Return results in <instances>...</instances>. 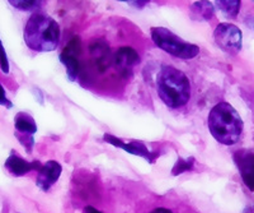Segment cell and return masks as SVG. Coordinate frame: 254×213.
Masks as SVG:
<instances>
[{
  "label": "cell",
  "instance_id": "6da1fadb",
  "mask_svg": "<svg viewBox=\"0 0 254 213\" xmlns=\"http://www.w3.org/2000/svg\"><path fill=\"white\" fill-rule=\"evenodd\" d=\"M60 26L50 15L33 13L28 18L23 31L27 46L36 53H50L60 44Z\"/></svg>",
  "mask_w": 254,
  "mask_h": 213
},
{
  "label": "cell",
  "instance_id": "7a4b0ae2",
  "mask_svg": "<svg viewBox=\"0 0 254 213\" xmlns=\"http://www.w3.org/2000/svg\"><path fill=\"white\" fill-rule=\"evenodd\" d=\"M211 135L224 146L238 143L244 129L242 116L230 104L220 103L212 107L207 117Z\"/></svg>",
  "mask_w": 254,
  "mask_h": 213
},
{
  "label": "cell",
  "instance_id": "3957f363",
  "mask_svg": "<svg viewBox=\"0 0 254 213\" xmlns=\"http://www.w3.org/2000/svg\"><path fill=\"white\" fill-rule=\"evenodd\" d=\"M156 91L168 107H182L190 99V79L182 70L172 65H165L156 77Z\"/></svg>",
  "mask_w": 254,
  "mask_h": 213
},
{
  "label": "cell",
  "instance_id": "277c9868",
  "mask_svg": "<svg viewBox=\"0 0 254 213\" xmlns=\"http://www.w3.org/2000/svg\"><path fill=\"white\" fill-rule=\"evenodd\" d=\"M151 38L154 44L164 53L183 60L193 59L199 54V47L197 45L185 41L164 27H153Z\"/></svg>",
  "mask_w": 254,
  "mask_h": 213
},
{
  "label": "cell",
  "instance_id": "5b68a950",
  "mask_svg": "<svg viewBox=\"0 0 254 213\" xmlns=\"http://www.w3.org/2000/svg\"><path fill=\"white\" fill-rule=\"evenodd\" d=\"M215 44L224 53L235 55L242 50L243 33L235 24L220 23L214 31Z\"/></svg>",
  "mask_w": 254,
  "mask_h": 213
},
{
  "label": "cell",
  "instance_id": "8992f818",
  "mask_svg": "<svg viewBox=\"0 0 254 213\" xmlns=\"http://www.w3.org/2000/svg\"><path fill=\"white\" fill-rule=\"evenodd\" d=\"M242 180L249 192H254V152L251 149H238L233 155Z\"/></svg>",
  "mask_w": 254,
  "mask_h": 213
},
{
  "label": "cell",
  "instance_id": "52a82bcc",
  "mask_svg": "<svg viewBox=\"0 0 254 213\" xmlns=\"http://www.w3.org/2000/svg\"><path fill=\"white\" fill-rule=\"evenodd\" d=\"M103 140L107 142V143L112 144V146L117 147V148H121L124 151H126L127 153H131V155L139 156V157L145 158L146 161H149L150 164H154L156 158L159 157L158 152L149 151L147 147L145 146L142 142H139V140H132V142H128L126 143L125 140L120 139V138L115 137L112 134H104Z\"/></svg>",
  "mask_w": 254,
  "mask_h": 213
},
{
  "label": "cell",
  "instance_id": "ba28073f",
  "mask_svg": "<svg viewBox=\"0 0 254 213\" xmlns=\"http://www.w3.org/2000/svg\"><path fill=\"white\" fill-rule=\"evenodd\" d=\"M79 55H80V41L78 37L71 40L60 54V62L66 69V76L70 81H76L79 76V70H80Z\"/></svg>",
  "mask_w": 254,
  "mask_h": 213
},
{
  "label": "cell",
  "instance_id": "9c48e42d",
  "mask_svg": "<svg viewBox=\"0 0 254 213\" xmlns=\"http://www.w3.org/2000/svg\"><path fill=\"white\" fill-rule=\"evenodd\" d=\"M113 63L121 76H124L125 78H130L132 76L133 68L140 64V56L131 47H121L116 51Z\"/></svg>",
  "mask_w": 254,
  "mask_h": 213
},
{
  "label": "cell",
  "instance_id": "30bf717a",
  "mask_svg": "<svg viewBox=\"0 0 254 213\" xmlns=\"http://www.w3.org/2000/svg\"><path fill=\"white\" fill-rule=\"evenodd\" d=\"M61 172H63V167L58 161H47L46 164L42 165V167L38 170L36 184L42 192H49L52 185L56 184V181L60 179Z\"/></svg>",
  "mask_w": 254,
  "mask_h": 213
},
{
  "label": "cell",
  "instance_id": "8fae6325",
  "mask_svg": "<svg viewBox=\"0 0 254 213\" xmlns=\"http://www.w3.org/2000/svg\"><path fill=\"white\" fill-rule=\"evenodd\" d=\"M4 166L8 170L13 176H23L28 172L33 171V170H40L42 167L40 161H27L24 158L20 157L19 155H17L14 151L10 152V155L8 156V158L4 162Z\"/></svg>",
  "mask_w": 254,
  "mask_h": 213
},
{
  "label": "cell",
  "instance_id": "7c38bea8",
  "mask_svg": "<svg viewBox=\"0 0 254 213\" xmlns=\"http://www.w3.org/2000/svg\"><path fill=\"white\" fill-rule=\"evenodd\" d=\"M14 128L17 134L22 135H33L37 133V124H36V120L33 119L32 115H29L28 112H24V111H20L14 116Z\"/></svg>",
  "mask_w": 254,
  "mask_h": 213
},
{
  "label": "cell",
  "instance_id": "4fadbf2b",
  "mask_svg": "<svg viewBox=\"0 0 254 213\" xmlns=\"http://www.w3.org/2000/svg\"><path fill=\"white\" fill-rule=\"evenodd\" d=\"M90 55L94 60L95 67L99 68L101 70H106L107 68H110L111 62L113 60V59H111L110 50L104 42H95L90 49Z\"/></svg>",
  "mask_w": 254,
  "mask_h": 213
},
{
  "label": "cell",
  "instance_id": "5bb4252c",
  "mask_svg": "<svg viewBox=\"0 0 254 213\" xmlns=\"http://www.w3.org/2000/svg\"><path fill=\"white\" fill-rule=\"evenodd\" d=\"M190 14L198 21H210L215 14V8L210 1H196L190 6Z\"/></svg>",
  "mask_w": 254,
  "mask_h": 213
},
{
  "label": "cell",
  "instance_id": "9a60e30c",
  "mask_svg": "<svg viewBox=\"0 0 254 213\" xmlns=\"http://www.w3.org/2000/svg\"><path fill=\"white\" fill-rule=\"evenodd\" d=\"M216 5L219 6V9L224 13L225 17L235 19L239 14L242 3L239 0H220V1H216Z\"/></svg>",
  "mask_w": 254,
  "mask_h": 213
},
{
  "label": "cell",
  "instance_id": "2e32d148",
  "mask_svg": "<svg viewBox=\"0 0 254 213\" xmlns=\"http://www.w3.org/2000/svg\"><path fill=\"white\" fill-rule=\"evenodd\" d=\"M10 5H13L14 8L19 9V10H23V12H33V13H38L42 5H44V1H38V0H10L9 1Z\"/></svg>",
  "mask_w": 254,
  "mask_h": 213
},
{
  "label": "cell",
  "instance_id": "e0dca14e",
  "mask_svg": "<svg viewBox=\"0 0 254 213\" xmlns=\"http://www.w3.org/2000/svg\"><path fill=\"white\" fill-rule=\"evenodd\" d=\"M194 165V157H188V158H178L176 162V165L172 169V175L177 176L181 175L183 172L190 171V170L193 169Z\"/></svg>",
  "mask_w": 254,
  "mask_h": 213
},
{
  "label": "cell",
  "instance_id": "ac0fdd59",
  "mask_svg": "<svg viewBox=\"0 0 254 213\" xmlns=\"http://www.w3.org/2000/svg\"><path fill=\"white\" fill-rule=\"evenodd\" d=\"M0 69H1L3 73L5 74L9 73V60H8V56H6L5 49H4L1 40H0Z\"/></svg>",
  "mask_w": 254,
  "mask_h": 213
},
{
  "label": "cell",
  "instance_id": "d6986e66",
  "mask_svg": "<svg viewBox=\"0 0 254 213\" xmlns=\"http://www.w3.org/2000/svg\"><path fill=\"white\" fill-rule=\"evenodd\" d=\"M0 106H4L6 108H12L13 107V104L10 103V100L8 99L5 94V90L1 85H0Z\"/></svg>",
  "mask_w": 254,
  "mask_h": 213
},
{
  "label": "cell",
  "instance_id": "ffe728a7",
  "mask_svg": "<svg viewBox=\"0 0 254 213\" xmlns=\"http://www.w3.org/2000/svg\"><path fill=\"white\" fill-rule=\"evenodd\" d=\"M125 3H127L128 5L135 6L137 9H142L145 5H147L146 0H139V1H131V0H128V1H125Z\"/></svg>",
  "mask_w": 254,
  "mask_h": 213
},
{
  "label": "cell",
  "instance_id": "44dd1931",
  "mask_svg": "<svg viewBox=\"0 0 254 213\" xmlns=\"http://www.w3.org/2000/svg\"><path fill=\"white\" fill-rule=\"evenodd\" d=\"M83 213H102V212L97 210V208L92 207V206H87V207H84Z\"/></svg>",
  "mask_w": 254,
  "mask_h": 213
},
{
  "label": "cell",
  "instance_id": "7402d4cb",
  "mask_svg": "<svg viewBox=\"0 0 254 213\" xmlns=\"http://www.w3.org/2000/svg\"><path fill=\"white\" fill-rule=\"evenodd\" d=\"M150 213H173L171 210H168V208H163V207H159L155 208L154 211H151Z\"/></svg>",
  "mask_w": 254,
  "mask_h": 213
}]
</instances>
